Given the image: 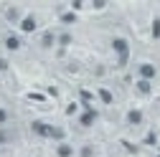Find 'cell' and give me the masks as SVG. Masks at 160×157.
Returning <instances> with one entry per match:
<instances>
[{
  "label": "cell",
  "mask_w": 160,
  "mask_h": 157,
  "mask_svg": "<svg viewBox=\"0 0 160 157\" xmlns=\"http://www.w3.org/2000/svg\"><path fill=\"white\" fill-rule=\"evenodd\" d=\"M74 43V36L69 33V31H61V33H56V46H71Z\"/></svg>",
  "instance_id": "cell-14"
},
{
  "label": "cell",
  "mask_w": 160,
  "mask_h": 157,
  "mask_svg": "<svg viewBox=\"0 0 160 157\" xmlns=\"http://www.w3.org/2000/svg\"><path fill=\"white\" fill-rule=\"evenodd\" d=\"M152 81H142V78H137V81H135V91L140 94V96H150L152 94Z\"/></svg>",
  "instance_id": "cell-13"
},
{
  "label": "cell",
  "mask_w": 160,
  "mask_h": 157,
  "mask_svg": "<svg viewBox=\"0 0 160 157\" xmlns=\"http://www.w3.org/2000/svg\"><path fill=\"white\" fill-rule=\"evenodd\" d=\"M137 78H142V81H155L158 78V66L152 61H140L137 64Z\"/></svg>",
  "instance_id": "cell-2"
},
{
  "label": "cell",
  "mask_w": 160,
  "mask_h": 157,
  "mask_svg": "<svg viewBox=\"0 0 160 157\" xmlns=\"http://www.w3.org/2000/svg\"><path fill=\"white\" fill-rule=\"evenodd\" d=\"M142 122H145V114H142V109H137V107L127 109V114H125V124H127V127H140Z\"/></svg>",
  "instance_id": "cell-8"
},
{
  "label": "cell",
  "mask_w": 160,
  "mask_h": 157,
  "mask_svg": "<svg viewBox=\"0 0 160 157\" xmlns=\"http://www.w3.org/2000/svg\"><path fill=\"white\" fill-rule=\"evenodd\" d=\"M3 46H5L8 53H18V51L23 48V38H21V33H5V36H3Z\"/></svg>",
  "instance_id": "cell-6"
},
{
  "label": "cell",
  "mask_w": 160,
  "mask_h": 157,
  "mask_svg": "<svg viewBox=\"0 0 160 157\" xmlns=\"http://www.w3.org/2000/svg\"><path fill=\"white\" fill-rule=\"evenodd\" d=\"M8 69V61H5V58H0V71H5Z\"/></svg>",
  "instance_id": "cell-21"
},
{
  "label": "cell",
  "mask_w": 160,
  "mask_h": 157,
  "mask_svg": "<svg viewBox=\"0 0 160 157\" xmlns=\"http://www.w3.org/2000/svg\"><path fill=\"white\" fill-rule=\"evenodd\" d=\"M109 48H112V53L117 56V64L119 66H125L127 61H130V41L125 36H114L112 41H109Z\"/></svg>",
  "instance_id": "cell-1"
},
{
  "label": "cell",
  "mask_w": 160,
  "mask_h": 157,
  "mask_svg": "<svg viewBox=\"0 0 160 157\" xmlns=\"http://www.w3.org/2000/svg\"><path fill=\"white\" fill-rule=\"evenodd\" d=\"M18 31H21V36L36 33V31H38V18H36L33 13H26V15L21 18V23H18Z\"/></svg>",
  "instance_id": "cell-3"
},
{
  "label": "cell",
  "mask_w": 160,
  "mask_h": 157,
  "mask_svg": "<svg viewBox=\"0 0 160 157\" xmlns=\"http://www.w3.org/2000/svg\"><path fill=\"white\" fill-rule=\"evenodd\" d=\"M158 142V134L155 132H148V137H145V145H155Z\"/></svg>",
  "instance_id": "cell-20"
},
{
  "label": "cell",
  "mask_w": 160,
  "mask_h": 157,
  "mask_svg": "<svg viewBox=\"0 0 160 157\" xmlns=\"http://www.w3.org/2000/svg\"><path fill=\"white\" fill-rule=\"evenodd\" d=\"M97 99L102 102L104 107H112V104H114V94H112L107 86H99V89H97Z\"/></svg>",
  "instance_id": "cell-11"
},
{
  "label": "cell",
  "mask_w": 160,
  "mask_h": 157,
  "mask_svg": "<svg viewBox=\"0 0 160 157\" xmlns=\"http://www.w3.org/2000/svg\"><path fill=\"white\" fill-rule=\"evenodd\" d=\"M38 46H41L43 51L53 48V46H56V33H53V31H43V33H41V41H38Z\"/></svg>",
  "instance_id": "cell-10"
},
{
  "label": "cell",
  "mask_w": 160,
  "mask_h": 157,
  "mask_svg": "<svg viewBox=\"0 0 160 157\" xmlns=\"http://www.w3.org/2000/svg\"><path fill=\"white\" fill-rule=\"evenodd\" d=\"M76 114H79V104H76V102H71V104L66 107V117H76Z\"/></svg>",
  "instance_id": "cell-19"
},
{
  "label": "cell",
  "mask_w": 160,
  "mask_h": 157,
  "mask_svg": "<svg viewBox=\"0 0 160 157\" xmlns=\"http://www.w3.org/2000/svg\"><path fill=\"white\" fill-rule=\"evenodd\" d=\"M76 157H97V147L92 142H87V145H82L76 150Z\"/></svg>",
  "instance_id": "cell-15"
},
{
  "label": "cell",
  "mask_w": 160,
  "mask_h": 157,
  "mask_svg": "<svg viewBox=\"0 0 160 157\" xmlns=\"http://www.w3.org/2000/svg\"><path fill=\"white\" fill-rule=\"evenodd\" d=\"M3 15H5V21H8V23H13V26H18V23H21V18L26 15V10H23L21 5H5V10H3Z\"/></svg>",
  "instance_id": "cell-7"
},
{
  "label": "cell",
  "mask_w": 160,
  "mask_h": 157,
  "mask_svg": "<svg viewBox=\"0 0 160 157\" xmlns=\"http://www.w3.org/2000/svg\"><path fill=\"white\" fill-rule=\"evenodd\" d=\"M97 109L94 107H84V112H79L76 114V122H79V127H84V129H89V127H94V122H97Z\"/></svg>",
  "instance_id": "cell-4"
},
{
  "label": "cell",
  "mask_w": 160,
  "mask_h": 157,
  "mask_svg": "<svg viewBox=\"0 0 160 157\" xmlns=\"http://www.w3.org/2000/svg\"><path fill=\"white\" fill-rule=\"evenodd\" d=\"M150 38L152 41H160V15H155L150 21Z\"/></svg>",
  "instance_id": "cell-16"
},
{
  "label": "cell",
  "mask_w": 160,
  "mask_h": 157,
  "mask_svg": "<svg viewBox=\"0 0 160 157\" xmlns=\"http://www.w3.org/2000/svg\"><path fill=\"white\" fill-rule=\"evenodd\" d=\"M58 21H61L64 26H74V23L79 21V15H76V13H71L69 8H61V10H58Z\"/></svg>",
  "instance_id": "cell-12"
},
{
  "label": "cell",
  "mask_w": 160,
  "mask_h": 157,
  "mask_svg": "<svg viewBox=\"0 0 160 157\" xmlns=\"http://www.w3.org/2000/svg\"><path fill=\"white\" fill-rule=\"evenodd\" d=\"M53 155H56V157H76V147H74L69 140L56 142V145H53Z\"/></svg>",
  "instance_id": "cell-9"
},
{
  "label": "cell",
  "mask_w": 160,
  "mask_h": 157,
  "mask_svg": "<svg viewBox=\"0 0 160 157\" xmlns=\"http://www.w3.org/2000/svg\"><path fill=\"white\" fill-rule=\"evenodd\" d=\"M31 132L36 137H41V140H51V132H53V124L43 122V119H33L31 122Z\"/></svg>",
  "instance_id": "cell-5"
},
{
  "label": "cell",
  "mask_w": 160,
  "mask_h": 157,
  "mask_svg": "<svg viewBox=\"0 0 160 157\" xmlns=\"http://www.w3.org/2000/svg\"><path fill=\"white\" fill-rule=\"evenodd\" d=\"M13 122V114H10V109L8 107H0V127H8Z\"/></svg>",
  "instance_id": "cell-17"
},
{
  "label": "cell",
  "mask_w": 160,
  "mask_h": 157,
  "mask_svg": "<svg viewBox=\"0 0 160 157\" xmlns=\"http://www.w3.org/2000/svg\"><path fill=\"white\" fill-rule=\"evenodd\" d=\"M87 8V3H82V0H74V3H69V10L71 13H79V10H84Z\"/></svg>",
  "instance_id": "cell-18"
}]
</instances>
